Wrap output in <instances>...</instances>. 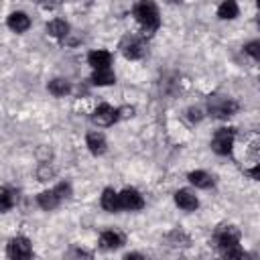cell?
<instances>
[{"instance_id":"7c38bea8","label":"cell","mask_w":260,"mask_h":260,"mask_svg":"<svg viewBox=\"0 0 260 260\" xmlns=\"http://www.w3.org/2000/svg\"><path fill=\"white\" fill-rule=\"evenodd\" d=\"M85 144H87V148H89L91 154H104L106 152V146H108L104 134H100V132H89L87 138H85Z\"/></svg>"},{"instance_id":"4316f807","label":"cell","mask_w":260,"mask_h":260,"mask_svg":"<svg viewBox=\"0 0 260 260\" xmlns=\"http://www.w3.org/2000/svg\"><path fill=\"white\" fill-rule=\"evenodd\" d=\"M132 112H134L132 108H124V110H122V116H124V118H128V116H132Z\"/></svg>"},{"instance_id":"2e32d148","label":"cell","mask_w":260,"mask_h":260,"mask_svg":"<svg viewBox=\"0 0 260 260\" xmlns=\"http://www.w3.org/2000/svg\"><path fill=\"white\" fill-rule=\"evenodd\" d=\"M47 32H49L51 37H55V39H63V37H67V32H69V24H67L65 20H61V18H55V20H51V22L47 24Z\"/></svg>"},{"instance_id":"d4e9b609","label":"cell","mask_w":260,"mask_h":260,"mask_svg":"<svg viewBox=\"0 0 260 260\" xmlns=\"http://www.w3.org/2000/svg\"><path fill=\"white\" fill-rule=\"evenodd\" d=\"M189 118L191 120H201V110L199 108H189Z\"/></svg>"},{"instance_id":"83f0119b","label":"cell","mask_w":260,"mask_h":260,"mask_svg":"<svg viewBox=\"0 0 260 260\" xmlns=\"http://www.w3.org/2000/svg\"><path fill=\"white\" fill-rule=\"evenodd\" d=\"M130 258H142L140 254H126V260H130Z\"/></svg>"},{"instance_id":"ac0fdd59","label":"cell","mask_w":260,"mask_h":260,"mask_svg":"<svg viewBox=\"0 0 260 260\" xmlns=\"http://www.w3.org/2000/svg\"><path fill=\"white\" fill-rule=\"evenodd\" d=\"M189 181L195 187H199V189H209L213 185V179L205 171H193V173H189Z\"/></svg>"},{"instance_id":"cb8c5ba5","label":"cell","mask_w":260,"mask_h":260,"mask_svg":"<svg viewBox=\"0 0 260 260\" xmlns=\"http://www.w3.org/2000/svg\"><path fill=\"white\" fill-rule=\"evenodd\" d=\"M53 191L59 195V199H65V197H69V195H71V185H69V183H59Z\"/></svg>"},{"instance_id":"8992f818","label":"cell","mask_w":260,"mask_h":260,"mask_svg":"<svg viewBox=\"0 0 260 260\" xmlns=\"http://www.w3.org/2000/svg\"><path fill=\"white\" fill-rule=\"evenodd\" d=\"M215 242H217V246H219L221 250L228 248V246L238 244V242H240V232H238V228H234V225H221V228H217V230H215Z\"/></svg>"},{"instance_id":"277c9868","label":"cell","mask_w":260,"mask_h":260,"mask_svg":"<svg viewBox=\"0 0 260 260\" xmlns=\"http://www.w3.org/2000/svg\"><path fill=\"white\" fill-rule=\"evenodd\" d=\"M6 254H8L10 258H14V260H20V258H30V254H32L30 242H28L26 238H22V236L12 238V240L8 242Z\"/></svg>"},{"instance_id":"9c48e42d","label":"cell","mask_w":260,"mask_h":260,"mask_svg":"<svg viewBox=\"0 0 260 260\" xmlns=\"http://www.w3.org/2000/svg\"><path fill=\"white\" fill-rule=\"evenodd\" d=\"M175 203H177L181 209H185V211H193V209H197V205H199L197 197H195L191 191H187V189H179V191L175 193Z\"/></svg>"},{"instance_id":"4fadbf2b","label":"cell","mask_w":260,"mask_h":260,"mask_svg":"<svg viewBox=\"0 0 260 260\" xmlns=\"http://www.w3.org/2000/svg\"><path fill=\"white\" fill-rule=\"evenodd\" d=\"M87 61H89V65H91L93 69H106V67L110 65V61H112V55H110L108 51L98 49V51H91V53L87 55Z\"/></svg>"},{"instance_id":"7a4b0ae2","label":"cell","mask_w":260,"mask_h":260,"mask_svg":"<svg viewBox=\"0 0 260 260\" xmlns=\"http://www.w3.org/2000/svg\"><path fill=\"white\" fill-rule=\"evenodd\" d=\"M234 130L232 128H219L215 134H213V140H211V148L217 152V154H230L232 152V146H234Z\"/></svg>"},{"instance_id":"52a82bcc","label":"cell","mask_w":260,"mask_h":260,"mask_svg":"<svg viewBox=\"0 0 260 260\" xmlns=\"http://www.w3.org/2000/svg\"><path fill=\"white\" fill-rule=\"evenodd\" d=\"M118 197H120V209L134 211V209H142L144 205V199L136 189H124L122 193H118Z\"/></svg>"},{"instance_id":"6da1fadb","label":"cell","mask_w":260,"mask_h":260,"mask_svg":"<svg viewBox=\"0 0 260 260\" xmlns=\"http://www.w3.org/2000/svg\"><path fill=\"white\" fill-rule=\"evenodd\" d=\"M134 18L138 20V24L144 30H156L160 24V16H158V8L152 0H138L134 6Z\"/></svg>"},{"instance_id":"ffe728a7","label":"cell","mask_w":260,"mask_h":260,"mask_svg":"<svg viewBox=\"0 0 260 260\" xmlns=\"http://www.w3.org/2000/svg\"><path fill=\"white\" fill-rule=\"evenodd\" d=\"M69 89H71V85L65 79H53V81H49V91L53 95H65V93H69Z\"/></svg>"},{"instance_id":"d6986e66","label":"cell","mask_w":260,"mask_h":260,"mask_svg":"<svg viewBox=\"0 0 260 260\" xmlns=\"http://www.w3.org/2000/svg\"><path fill=\"white\" fill-rule=\"evenodd\" d=\"M59 195L55 193V191H43L41 195H39V205L43 207V209H55L57 205H59Z\"/></svg>"},{"instance_id":"e0dca14e","label":"cell","mask_w":260,"mask_h":260,"mask_svg":"<svg viewBox=\"0 0 260 260\" xmlns=\"http://www.w3.org/2000/svg\"><path fill=\"white\" fill-rule=\"evenodd\" d=\"M91 81H93L95 85H112V83L116 81V75H114V71H112L110 67H106V69H95L93 75H91Z\"/></svg>"},{"instance_id":"5bb4252c","label":"cell","mask_w":260,"mask_h":260,"mask_svg":"<svg viewBox=\"0 0 260 260\" xmlns=\"http://www.w3.org/2000/svg\"><path fill=\"white\" fill-rule=\"evenodd\" d=\"M102 207L106 211H112V213L120 209V197H118V193L114 189H104V193H102Z\"/></svg>"},{"instance_id":"5b68a950","label":"cell","mask_w":260,"mask_h":260,"mask_svg":"<svg viewBox=\"0 0 260 260\" xmlns=\"http://www.w3.org/2000/svg\"><path fill=\"white\" fill-rule=\"evenodd\" d=\"M118 116H120V110L112 108L110 104H102V106L95 108L91 120H93L98 126H112V124L118 120Z\"/></svg>"},{"instance_id":"44dd1931","label":"cell","mask_w":260,"mask_h":260,"mask_svg":"<svg viewBox=\"0 0 260 260\" xmlns=\"http://www.w3.org/2000/svg\"><path fill=\"white\" fill-rule=\"evenodd\" d=\"M14 205V193L8 187H0V211H8Z\"/></svg>"},{"instance_id":"7402d4cb","label":"cell","mask_w":260,"mask_h":260,"mask_svg":"<svg viewBox=\"0 0 260 260\" xmlns=\"http://www.w3.org/2000/svg\"><path fill=\"white\" fill-rule=\"evenodd\" d=\"M223 256H225V258H236V260H240V258H244L246 254H244V250L240 248V244H234V246L223 248Z\"/></svg>"},{"instance_id":"603a6c76","label":"cell","mask_w":260,"mask_h":260,"mask_svg":"<svg viewBox=\"0 0 260 260\" xmlns=\"http://www.w3.org/2000/svg\"><path fill=\"white\" fill-rule=\"evenodd\" d=\"M244 51L252 57V59H260V43L258 41H252V43H248L246 47H244Z\"/></svg>"},{"instance_id":"3957f363","label":"cell","mask_w":260,"mask_h":260,"mask_svg":"<svg viewBox=\"0 0 260 260\" xmlns=\"http://www.w3.org/2000/svg\"><path fill=\"white\" fill-rule=\"evenodd\" d=\"M236 110H238V104L228 98H213L209 102V114L215 118H230L236 114Z\"/></svg>"},{"instance_id":"30bf717a","label":"cell","mask_w":260,"mask_h":260,"mask_svg":"<svg viewBox=\"0 0 260 260\" xmlns=\"http://www.w3.org/2000/svg\"><path fill=\"white\" fill-rule=\"evenodd\" d=\"M122 244H124V236H122L120 232L108 230V232H104V234L100 236V246H102L104 250H116V248H120Z\"/></svg>"},{"instance_id":"8fae6325","label":"cell","mask_w":260,"mask_h":260,"mask_svg":"<svg viewBox=\"0 0 260 260\" xmlns=\"http://www.w3.org/2000/svg\"><path fill=\"white\" fill-rule=\"evenodd\" d=\"M8 28L14 30V32H24L28 26H30V18L24 14V12H12L6 20Z\"/></svg>"},{"instance_id":"ba28073f","label":"cell","mask_w":260,"mask_h":260,"mask_svg":"<svg viewBox=\"0 0 260 260\" xmlns=\"http://www.w3.org/2000/svg\"><path fill=\"white\" fill-rule=\"evenodd\" d=\"M144 45H142V41H138V39H134V37H130V39H126L124 43H122V53H124V57L126 59H140L142 55H144Z\"/></svg>"},{"instance_id":"9a60e30c","label":"cell","mask_w":260,"mask_h":260,"mask_svg":"<svg viewBox=\"0 0 260 260\" xmlns=\"http://www.w3.org/2000/svg\"><path fill=\"white\" fill-rule=\"evenodd\" d=\"M238 12H240V8H238V4H236L234 0H223V2L219 4V8H217V16L223 18V20L236 18Z\"/></svg>"},{"instance_id":"484cf974","label":"cell","mask_w":260,"mask_h":260,"mask_svg":"<svg viewBox=\"0 0 260 260\" xmlns=\"http://www.w3.org/2000/svg\"><path fill=\"white\" fill-rule=\"evenodd\" d=\"M39 4H41L43 8H55L59 2H57V0H39Z\"/></svg>"}]
</instances>
